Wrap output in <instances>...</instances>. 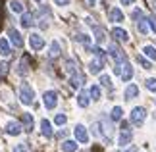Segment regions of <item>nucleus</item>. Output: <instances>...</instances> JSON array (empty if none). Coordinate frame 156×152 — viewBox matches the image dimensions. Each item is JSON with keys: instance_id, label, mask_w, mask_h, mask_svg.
Wrapping results in <instances>:
<instances>
[{"instance_id": "f257e3e1", "label": "nucleus", "mask_w": 156, "mask_h": 152, "mask_svg": "<svg viewBox=\"0 0 156 152\" xmlns=\"http://www.w3.org/2000/svg\"><path fill=\"white\" fill-rule=\"evenodd\" d=\"M20 100H21V104H25V106L33 104V100H35V90H33V87H31L29 83H21V85H20Z\"/></svg>"}, {"instance_id": "f03ea898", "label": "nucleus", "mask_w": 156, "mask_h": 152, "mask_svg": "<svg viewBox=\"0 0 156 152\" xmlns=\"http://www.w3.org/2000/svg\"><path fill=\"white\" fill-rule=\"evenodd\" d=\"M93 133L94 135H98V137H104L108 143H110V139H112V125L108 123L106 119H102L100 123H94L93 125Z\"/></svg>"}, {"instance_id": "7ed1b4c3", "label": "nucleus", "mask_w": 156, "mask_h": 152, "mask_svg": "<svg viewBox=\"0 0 156 152\" xmlns=\"http://www.w3.org/2000/svg\"><path fill=\"white\" fill-rule=\"evenodd\" d=\"M131 123H133L135 127H141L143 123H145V119H147V110L143 106H137V108H133L131 110Z\"/></svg>"}, {"instance_id": "20e7f679", "label": "nucleus", "mask_w": 156, "mask_h": 152, "mask_svg": "<svg viewBox=\"0 0 156 152\" xmlns=\"http://www.w3.org/2000/svg\"><path fill=\"white\" fill-rule=\"evenodd\" d=\"M131 139H133V133H131L129 125L127 123H122V133H119L118 144H119V147H127V144L131 143Z\"/></svg>"}, {"instance_id": "39448f33", "label": "nucleus", "mask_w": 156, "mask_h": 152, "mask_svg": "<svg viewBox=\"0 0 156 152\" xmlns=\"http://www.w3.org/2000/svg\"><path fill=\"white\" fill-rule=\"evenodd\" d=\"M43 102H44V108L46 110H54L58 104V94L54 93V90H46L43 94Z\"/></svg>"}, {"instance_id": "423d86ee", "label": "nucleus", "mask_w": 156, "mask_h": 152, "mask_svg": "<svg viewBox=\"0 0 156 152\" xmlns=\"http://www.w3.org/2000/svg\"><path fill=\"white\" fill-rule=\"evenodd\" d=\"M108 52H110V56L116 60V64H122V62H125V54H123V50L119 48L116 42H112L110 46H108Z\"/></svg>"}, {"instance_id": "0eeeda50", "label": "nucleus", "mask_w": 156, "mask_h": 152, "mask_svg": "<svg viewBox=\"0 0 156 152\" xmlns=\"http://www.w3.org/2000/svg\"><path fill=\"white\" fill-rule=\"evenodd\" d=\"M102 68H104V58L102 56H94L91 60V64H89V71H91L93 75H98L100 71H102Z\"/></svg>"}, {"instance_id": "6e6552de", "label": "nucleus", "mask_w": 156, "mask_h": 152, "mask_svg": "<svg viewBox=\"0 0 156 152\" xmlns=\"http://www.w3.org/2000/svg\"><path fill=\"white\" fill-rule=\"evenodd\" d=\"M73 135H75V141L77 143H81V144H87L89 143V133H87V129L83 125H75Z\"/></svg>"}, {"instance_id": "1a4fd4ad", "label": "nucleus", "mask_w": 156, "mask_h": 152, "mask_svg": "<svg viewBox=\"0 0 156 152\" xmlns=\"http://www.w3.org/2000/svg\"><path fill=\"white\" fill-rule=\"evenodd\" d=\"M87 23L93 27V31H94V39H97L98 44H102V42L106 41V33H104V29H100L98 25H94V21L91 19V17H87Z\"/></svg>"}, {"instance_id": "9d476101", "label": "nucleus", "mask_w": 156, "mask_h": 152, "mask_svg": "<svg viewBox=\"0 0 156 152\" xmlns=\"http://www.w3.org/2000/svg\"><path fill=\"white\" fill-rule=\"evenodd\" d=\"M29 46H31L33 50H41V48L44 46V39L41 37L39 33H31V37H29Z\"/></svg>"}, {"instance_id": "9b49d317", "label": "nucleus", "mask_w": 156, "mask_h": 152, "mask_svg": "<svg viewBox=\"0 0 156 152\" xmlns=\"http://www.w3.org/2000/svg\"><path fill=\"white\" fill-rule=\"evenodd\" d=\"M83 83H85V77H83L81 71H75V73L69 75V85H71L73 89H81Z\"/></svg>"}, {"instance_id": "f8f14e48", "label": "nucleus", "mask_w": 156, "mask_h": 152, "mask_svg": "<svg viewBox=\"0 0 156 152\" xmlns=\"http://www.w3.org/2000/svg\"><path fill=\"white\" fill-rule=\"evenodd\" d=\"M8 37H10L12 46H16V48H21V46H23V39H21L20 31H16V29H10V31H8Z\"/></svg>"}, {"instance_id": "ddd939ff", "label": "nucleus", "mask_w": 156, "mask_h": 152, "mask_svg": "<svg viewBox=\"0 0 156 152\" xmlns=\"http://www.w3.org/2000/svg\"><path fill=\"white\" fill-rule=\"evenodd\" d=\"M21 129H23V127H21L20 121H8V123H6V133H8V135H12V137L20 135Z\"/></svg>"}, {"instance_id": "4468645a", "label": "nucleus", "mask_w": 156, "mask_h": 152, "mask_svg": "<svg viewBox=\"0 0 156 152\" xmlns=\"http://www.w3.org/2000/svg\"><path fill=\"white\" fill-rule=\"evenodd\" d=\"M119 77H122V81H131V77H133V68H131L129 62H123V64H122Z\"/></svg>"}, {"instance_id": "2eb2a0df", "label": "nucleus", "mask_w": 156, "mask_h": 152, "mask_svg": "<svg viewBox=\"0 0 156 152\" xmlns=\"http://www.w3.org/2000/svg\"><path fill=\"white\" fill-rule=\"evenodd\" d=\"M112 37L116 39V41H119V42H127V41H129L127 31H125V29H122V27H114V29H112Z\"/></svg>"}, {"instance_id": "dca6fc26", "label": "nucleus", "mask_w": 156, "mask_h": 152, "mask_svg": "<svg viewBox=\"0 0 156 152\" xmlns=\"http://www.w3.org/2000/svg\"><path fill=\"white\" fill-rule=\"evenodd\" d=\"M20 23H21V27H31L35 23V14H31V12H23Z\"/></svg>"}, {"instance_id": "f3484780", "label": "nucleus", "mask_w": 156, "mask_h": 152, "mask_svg": "<svg viewBox=\"0 0 156 152\" xmlns=\"http://www.w3.org/2000/svg\"><path fill=\"white\" fill-rule=\"evenodd\" d=\"M108 17H110V21L119 23V21H123V12L119 8H112L110 12H108Z\"/></svg>"}, {"instance_id": "a211bd4d", "label": "nucleus", "mask_w": 156, "mask_h": 152, "mask_svg": "<svg viewBox=\"0 0 156 152\" xmlns=\"http://www.w3.org/2000/svg\"><path fill=\"white\" fill-rule=\"evenodd\" d=\"M17 73L20 75H27L29 73V56H23L17 64Z\"/></svg>"}, {"instance_id": "6ab92c4d", "label": "nucleus", "mask_w": 156, "mask_h": 152, "mask_svg": "<svg viewBox=\"0 0 156 152\" xmlns=\"http://www.w3.org/2000/svg\"><path fill=\"white\" fill-rule=\"evenodd\" d=\"M41 133H43L46 139H50V137L54 135L52 125H50V121H48V119H43V121H41Z\"/></svg>"}, {"instance_id": "aec40b11", "label": "nucleus", "mask_w": 156, "mask_h": 152, "mask_svg": "<svg viewBox=\"0 0 156 152\" xmlns=\"http://www.w3.org/2000/svg\"><path fill=\"white\" fill-rule=\"evenodd\" d=\"M21 127H23V129H25V131H33V115L31 114H23L21 115Z\"/></svg>"}, {"instance_id": "412c9836", "label": "nucleus", "mask_w": 156, "mask_h": 152, "mask_svg": "<svg viewBox=\"0 0 156 152\" xmlns=\"http://www.w3.org/2000/svg\"><path fill=\"white\" fill-rule=\"evenodd\" d=\"M10 54H12V46H10V42L6 41V39H0V56L8 58Z\"/></svg>"}, {"instance_id": "4be33fe9", "label": "nucleus", "mask_w": 156, "mask_h": 152, "mask_svg": "<svg viewBox=\"0 0 156 152\" xmlns=\"http://www.w3.org/2000/svg\"><path fill=\"white\" fill-rule=\"evenodd\" d=\"M137 29H139L141 35H147L148 33V19H147L145 16H143L141 19H137Z\"/></svg>"}, {"instance_id": "5701e85b", "label": "nucleus", "mask_w": 156, "mask_h": 152, "mask_svg": "<svg viewBox=\"0 0 156 152\" xmlns=\"http://www.w3.org/2000/svg\"><path fill=\"white\" fill-rule=\"evenodd\" d=\"M60 148H62V152H75L77 150V141H64L60 144Z\"/></svg>"}, {"instance_id": "b1692460", "label": "nucleus", "mask_w": 156, "mask_h": 152, "mask_svg": "<svg viewBox=\"0 0 156 152\" xmlns=\"http://www.w3.org/2000/svg\"><path fill=\"white\" fill-rule=\"evenodd\" d=\"M137 94H139V87H137V85H129V87L125 89V100L135 98Z\"/></svg>"}, {"instance_id": "393cba45", "label": "nucleus", "mask_w": 156, "mask_h": 152, "mask_svg": "<svg viewBox=\"0 0 156 152\" xmlns=\"http://www.w3.org/2000/svg\"><path fill=\"white\" fill-rule=\"evenodd\" d=\"M60 52H62V48H60V42L58 41H54L52 44H50V52H48V58H58L60 56Z\"/></svg>"}, {"instance_id": "a878e982", "label": "nucleus", "mask_w": 156, "mask_h": 152, "mask_svg": "<svg viewBox=\"0 0 156 152\" xmlns=\"http://www.w3.org/2000/svg\"><path fill=\"white\" fill-rule=\"evenodd\" d=\"M10 10L12 12H16V14H23V12H25V8H23V4L20 2V0H10Z\"/></svg>"}, {"instance_id": "bb28decb", "label": "nucleus", "mask_w": 156, "mask_h": 152, "mask_svg": "<svg viewBox=\"0 0 156 152\" xmlns=\"http://www.w3.org/2000/svg\"><path fill=\"white\" fill-rule=\"evenodd\" d=\"M77 104H79L81 108H87V106H89V93L81 90V93L77 94Z\"/></svg>"}, {"instance_id": "cd10ccee", "label": "nucleus", "mask_w": 156, "mask_h": 152, "mask_svg": "<svg viewBox=\"0 0 156 152\" xmlns=\"http://www.w3.org/2000/svg\"><path fill=\"white\" fill-rule=\"evenodd\" d=\"M75 41L81 42V44H85V46L91 44V37H89V35H85V33H77V35H75Z\"/></svg>"}, {"instance_id": "c85d7f7f", "label": "nucleus", "mask_w": 156, "mask_h": 152, "mask_svg": "<svg viewBox=\"0 0 156 152\" xmlns=\"http://www.w3.org/2000/svg\"><path fill=\"white\" fill-rule=\"evenodd\" d=\"M100 94H102V93H100V87H98V85H93L91 90H89V96H91L93 100H100Z\"/></svg>"}, {"instance_id": "c756f323", "label": "nucleus", "mask_w": 156, "mask_h": 152, "mask_svg": "<svg viewBox=\"0 0 156 152\" xmlns=\"http://www.w3.org/2000/svg\"><path fill=\"white\" fill-rule=\"evenodd\" d=\"M122 115H123V110L119 106H114V110H112V114H110V118L114 119V121H119L122 119Z\"/></svg>"}, {"instance_id": "7c9ffc66", "label": "nucleus", "mask_w": 156, "mask_h": 152, "mask_svg": "<svg viewBox=\"0 0 156 152\" xmlns=\"http://www.w3.org/2000/svg\"><path fill=\"white\" fill-rule=\"evenodd\" d=\"M143 52H145V56H148L151 60H156V48H154V46L148 44V46L143 48Z\"/></svg>"}, {"instance_id": "2f4dec72", "label": "nucleus", "mask_w": 156, "mask_h": 152, "mask_svg": "<svg viewBox=\"0 0 156 152\" xmlns=\"http://www.w3.org/2000/svg\"><path fill=\"white\" fill-rule=\"evenodd\" d=\"M147 89L151 90V93H156V77L147 79Z\"/></svg>"}, {"instance_id": "473e14b6", "label": "nucleus", "mask_w": 156, "mask_h": 152, "mask_svg": "<svg viewBox=\"0 0 156 152\" xmlns=\"http://www.w3.org/2000/svg\"><path fill=\"white\" fill-rule=\"evenodd\" d=\"M137 62H139V64H141V65H143L145 69H151V68H152V64L148 62V60H145L143 56H137Z\"/></svg>"}, {"instance_id": "72a5a7b5", "label": "nucleus", "mask_w": 156, "mask_h": 152, "mask_svg": "<svg viewBox=\"0 0 156 152\" xmlns=\"http://www.w3.org/2000/svg\"><path fill=\"white\" fill-rule=\"evenodd\" d=\"M66 121H68V118H66L64 114H58L56 118H54V123H56V125H64Z\"/></svg>"}, {"instance_id": "f704fd0d", "label": "nucleus", "mask_w": 156, "mask_h": 152, "mask_svg": "<svg viewBox=\"0 0 156 152\" xmlns=\"http://www.w3.org/2000/svg\"><path fill=\"white\" fill-rule=\"evenodd\" d=\"M14 152H29V147L25 143H20V144H16L14 147Z\"/></svg>"}, {"instance_id": "c9c22d12", "label": "nucleus", "mask_w": 156, "mask_h": 152, "mask_svg": "<svg viewBox=\"0 0 156 152\" xmlns=\"http://www.w3.org/2000/svg\"><path fill=\"white\" fill-rule=\"evenodd\" d=\"M147 19H148V27H151L152 31L156 33V16H148Z\"/></svg>"}, {"instance_id": "e433bc0d", "label": "nucleus", "mask_w": 156, "mask_h": 152, "mask_svg": "<svg viewBox=\"0 0 156 152\" xmlns=\"http://www.w3.org/2000/svg\"><path fill=\"white\" fill-rule=\"evenodd\" d=\"M100 83H102L104 87H110V85H112V81H110V77H108V75H100Z\"/></svg>"}, {"instance_id": "4c0bfd02", "label": "nucleus", "mask_w": 156, "mask_h": 152, "mask_svg": "<svg viewBox=\"0 0 156 152\" xmlns=\"http://www.w3.org/2000/svg\"><path fill=\"white\" fill-rule=\"evenodd\" d=\"M131 17H133L135 21H137V19H141V17H143V12H141V10H133V14H131Z\"/></svg>"}, {"instance_id": "58836bf2", "label": "nucleus", "mask_w": 156, "mask_h": 152, "mask_svg": "<svg viewBox=\"0 0 156 152\" xmlns=\"http://www.w3.org/2000/svg\"><path fill=\"white\" fill-rule=\"evenodd\" d=\"M54 4H56V6H68L69 0H54Z\"/></svg>"}, {"instance_id": "ea45409f", "label": "nucleus", "mask_w": 156, "mask_h": 152, "mask_svg": "<svg viewBox=\"0 0 156 152\" xmlns=\"http://www.w3.org/2000/svg\"><path fill=\"white\" fill-rule=\"evenodd\" d=\"M119 2H122L123 6H131V4H133V2H135V0H119Z\"/></svg>"}, {"instance_id": "a19ab883", "label": "nucleus", "mask_w": 156, "mask_h": 152, "mask_svg": "<svg viewBox=\"0 0 156 152\" xmlns=\"http://www.w3.org/2000/svg\"><path fill=\"white\" fill-rule=\"evenodd\" d=\"M87 4L89 6H97V0H87Z\"/></svg>"}, {"instance_id": "79ce46f5", "label": "nucleus", "mask_w": 156, "mask_h": 152, "mask_svg": "<svg viewBox=\"0 0 156 152\" xmlns=\"http://www.w3.org/2000/svg\"><path fill=\"white\" fill-rule=\"evenodd\" d=\"M127 152H137V148H135V147H131V148H127Z\"/></svg>"}, {"instance_id": "37998d69", "label": "nucleus", "mask_w": 156, "mask_h": 152, "mask_svg": "<svg viewBox=\"0 0 156 152\" xmlns=\"http://www.w3.org/2000/svg\"><path fill=\"white\" fill-rule=\"evenodd\" d=\"M152 6H154V10H156V0H154V2H152Z\"/></svg>"}, {"instance_id": "c03bdc74", "label": "nucleus", "mask_w": 156, "mask_h": 152, "mask_svg": "<svg viewBox=\"0 0 156 152\" xmlns=\"http://www.w3.org/2000/svg\"><path fill=\"white\" fill-rule=\"evenodd\" d=\"M35 2H41V0H35Z\"/></svg>"}]
</instances>
